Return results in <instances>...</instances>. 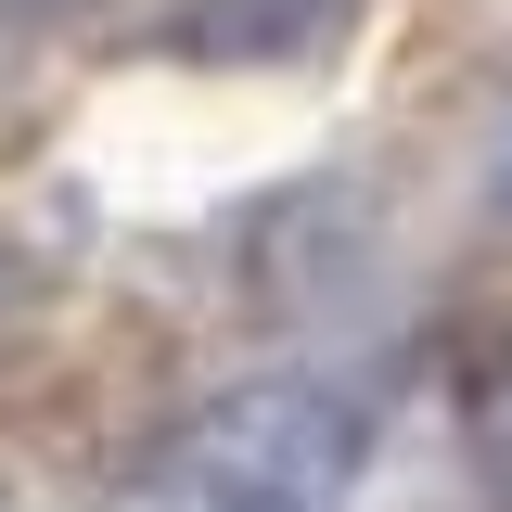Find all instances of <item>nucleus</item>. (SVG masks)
<instances>
[{
  "mask_svg": "<svg viewBox=\"0 0 512 512\" xmlns=\"http://www.w3.org/2000/svg\"><path fill=\"white\" fill-rule=\"evenodd\" d=\"M0 13H52V0H0Z\"/></svg>",
  "mask_w": 512,
  "mask_h": 512,
  "instance_id": "obj_5",
  "label": "nucleus"
},
{
  "mask_svg": "<svg viewBox=\"0 0 512 512\" xmlns=\"http://www.w3.org/2000/svg\"><path fill=\"white\" fill-rule=\"evenodd\" d=\"M346 13L359 0H180L167 13V39L192 64H295L320 39H346Z\"/></svg>",
  "mask_w": 512,
  "mask_h": 512,
  "instance_id": "obj_2",
  "label": "nucleus"
},
{
  "mask_svg": "<svg viewBox=\"0 0 512 512\" xmlns=\"http://www.w3.org/2000/svg\"><path fill=\"white\" fill-rule=\"evenodd\" d=\"M384 436L372 372H256L128 461L116 512H333Z\"/></svg>",
  "mask_w": 512,
  "mask_h": 512,
  "instance_id": "obj_1",
  "label": "nucleus"
},
{
  "mask_svg": "<svg viewBox=\"0 0 512 512\" xmlns=\"http://www.w3.org/2000/svg\"><path fill=\"white\" fill-rule=\"evenodd\" d=\"M461 448H474V474L512 500V333L461 372Z\"/></svg>",
  "mask_w": 512,
  "mask_h": 512,
  "instance_id": "obj_3",
  "label": "nucleus"
},
{
  "mask_svg": "<svg viewBox=\"0 0 512 512\" xmlns=\"http://www.w3.org/2000/svg\"><path fill=\"white\" fill-rule=\"evenodd\" d=\"M487 218H512V128L487 141Z\"/></svg>",
  "mask_w": 512,
  "mask_h": 512,
  "instance_id": "obj_4",
  "label": "nucleus"
}]
</instances>
